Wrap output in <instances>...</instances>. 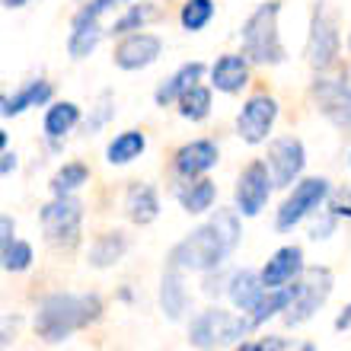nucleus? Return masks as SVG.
Masks as SVG:
<instances>
[{"instance_id":"nucleus-17","label":"nucleus","mask_w":351,"mask_h":351,"mask_svg":"<svg viewBox=\"0 0 351 351\" xmlns=\"http://www.w3.org/2000/svg\"><path fill=\"white\" fill-rule=\"evenodd\" d=\"M250 58L246 55H221L211 64V86L217 93H240L250 84Z\"/></svg>"},{"instance_id":"nucleus-9","label":"nucleus","mask_w":351,"mask_h":351,"mask_svg":"<svg viewBox=\"0 0 351 351\" xmlns=\"http://www.w3.org/2000/svg\"><path fill=\"white\" fill-rule=\"evenodd\" d=\"M271 189H275V179H271L268 163L265 160H252L250 167L240 173V179H237L233 208H237L243 217H256V214H262L268 198H271Z\"/></svg>"},{"instance_id":"nucleus-26","label":"nucleus","mask_w":351,"mask_h":351,"mask_svg":"<svg viewBox=\"0 0 351 351\" xmlns=\"http://www.w3.org/2000/svg\"><path fill=\"white\" fill-rule=\"evenodd\" d=\"M144 150H147L144 131H138V128L121 131V134H115V138L109 141V147H106V163H109V167H128Z\"/></svg>"},{"instance_id":"nucleus-38","label":"nucleus","mask_w":351,"mask_h":351,"mask_svg":"<svg viewBox=\"0 0 351 351\" xmlns=\"http://www.w3.org/2000/svg\"><path fill=\"white\" fill-rule=\"evenodd\" d=\"M0 246H7V243H13L16 240V237H13V230H16V223H13V217H7V214H3V221H0Z\"/></svg>"},{"instance_id":"nucleus-23","label":"nucleus","mask_w":351,"mask_h":351,"mask_svg":"<svg viewBox=\"0 0 351 351\" xmlns=\"http://www.w3.org/2000/svg\"><path fill=\"white\" fill-rule=\"evenodd\" d=\"M214 198H217V185L211 179H182V185L176 189V202L182 204V211L189 214H204L214 208Z\"/></svg>"},{"instance_id":"nucleus-5","label":"nucleus","mask_w":351,"mask_h":351,"mask_svg":"<svg viewBox=\"0 0 351 351\" xmlns=\"http://www.w3.org/2000/svg\"><path fill=\"white\" fill-rule=\"evenodd\" d=\"M42 237L51 250L71 252L80 246L84 237V202L77 195H51V202L38 211Z\"/></svg>"},{"instance_id":"nucleus-29","label":"nucleus","mask_w":351,"mask_h":351,"mask_svg":"<svg viewBox=\"0 0 351 351\" xmlns=\"http://www.w3.org/2000/svg\"><path fill=\"white\" fill-rule=\"evenodd\" d=\"M214 19V0H185L179 10V26L185 32H202Z\"/></svg>"},{"instance_id":"nucleus-1","label":"nucleus","mask_w":351,"mask_h":351,"mask_svg":"<svg viewBox=\"0 0 351 351\" xmlns=\"http://www.w3.org/2000/svg\"><path fill=\"white\" fill-rule=\"evenodd\" d=\"M243 214L237 208H217V211L202 223L195 227L185 240H179L169 250V262L167 265H176L182 271H217L223 262L230 259V252L240 246L243 237Z\"/></svg>"},{"instance_id":"nucleus-2","label":"nucleus","mask_w":351,"mask_h":351,"mask_svg":"<svg viewBox=\"0 0 351 351\" xmlns=\"http://www.w3.org/2000/svg\"><path fill=\"white\" fill-rule=\"evenodd\" d=\"M102 316V297L99 294H67L55 291L38 300V310L32 316L36 335L48 345H58L71 339L77 329H86Z\"/></svg>"},{"instance_id":"nucleus-22","label":"nucleus","mask_w":351,"mask_h":351,"mask_svg":"<svg viewBox=\"0 0 351 351\" xmlns=\"http://www.w3.org/2000/svg\"><path fill=\"white\" fill-rule=\"evenodd\" d=\"M160 310L167 319H182L185 310H189V291H185L182 281V268L167 265L163 278H160Z\"/></svg>"},{"instance_id":"nucleus-21","label":"nucleus","mask_w":351,"mask_h":351,"mask_svg":"<svg viewBox=\"0 0 351 351\" xmlns=\"http://www.w3.org/2000/svg\"><path fill=\"white\" fill-rule=\"evenodd\" d=\"M297 294H300V281H294V285H285V287H268L265 294L259 297V304L252 306L246 316L252 319V326H265L268 319L285 316L287 310H291V304L297 300Z\"/></svg>"},{"instance_id":"nucleus-28","label":"nucleus","mask_w":351,"mask_h":351,"mask_svg":"<svg viewBox=\"0 0 351 351\" xmlns=\"http://www.w3.org/2000/svg\"><path fill=\"white\" fill-rule=\"evenodd\" d=\"M102 26H80V29H71V38H67V55L74 58V61H84L96 51V45L102 42Z\"/></svg>"},{"instance_id":"nucleus-16","label":"nucleus","mask_w":351,"mask_h":351,"mask_svg":"<svg viewBox=\"0 0 351 351\" xmlns=\"http://www.w3.org/2000/svg\"><path fill=\"white\" fill-rule=\"evenodd\" d=\"M265 291L268 287H265V281H262V271H252V268L230 271V275H227V287H223V294L230 297V304L237 306L240 313H250Z\"/></svg>"},{"instance_id":"nucleus-43","label":"nucleus","mask_w":351,"mask_h":351,"mask_svg":"<svg viewBox=\"0 0 351 351\" xmlns=\"http://www.w3.org/2000/svg\"><path fill=\"white\" fill-rule=\"evenodd\" d=\"M119 300H125V304H131V300H134V294H131L128 287H121V291H119Z\"/></svg>"},{"instance_id":"nucleus-24","label":"nucleus","mask_w":351,"mask_h":351,"mask_svg":"<svg viewBox=\"0 0 351 351\" xmlns=\"http://www.w3.org/2000/svg\"><path fill=\"white\" fill-rule=\"evenodd\" d=\"M80 125V106L71 99H61V102H51L45 112V121H42V128H45V138L48 141H64L71 131Z\"/></svg>"},{"instance_id":"nucleus-34","label":"nucleus","mask_w":351,"mask_h":351,"mask_svg":"<svg viewBox=\"0 0 351 351\" xmlns=\"http://www.w3.org/2000/svg\"><path fill=\"white\" fill-rule=\"evenodd\" d=\"M115 3H119V0H90V3H84V7L74 13V19H71V29L96 26V23H99V19L115 7Z\"/></svg>"},{"instance_id":"nucleus-14","label":"nucleus","mask_w":351,"mask_h":351,"mask_svg":"<svg viewBox=\"0 0 351 351\" xmlns=\"http://www.w3.org/2000/svg\"><path fill=\"white\" fill-rule=\"evenodd\" d=\"M217 160H221V150H217L214 141H208V138L189 141V144H182V147L176 150L173 173L179 179H202L208 169L217 167Z\"/></svg>"},{"instance_id":"nucleus-20","label":"nucleus","mask_w":351,"mask_h":351,"mask_svg":"<svg viewBox=\"0 0 351 351\" xmlns=\"http://www.w3.org/2000/svg\"><path fill=\"white\" fill-rule=\"evenodd\" d=\"M204 71H208V67H204L202 61H189V64H182L179 71H173V74H169L167 80L154 90V102H157L160 109H163V106L179 102V99H182V93H189L195 84H198V80H202Z\"/></svg>"},{"instance_id":"nucleus-41","label":"nucleus","mask_w":351,"mask_h":351,"mask_svg":"<svg viewBox=\"0 0 351 351\" xmlns=\"http://www.w3.org/2000/svg\"><path fill=\"white\" fill-rule=\"evenodd\" d=\"M285 351H316L313 342H287Z\"/></svg>"},{"instance_id":"nucleus-33","label":"nucleus","mask_w":351,"mask_h":351,"mask_svg":"<svg viewBox=\"0 0 351 351\" xmlns=\"http://www.w3.org/2000/svg\"><path fill=\"white\" fill-rule=\"evenodd\" d=\"M0 265H3V271H26L32 265V246L26 240H13L7 246H0Z\"/></svg>"},{"instance_id":"nucleus-44","label":"nucleus","mask_w":351,"mask_h":351,"mask_svg":"<svg viewBox=\"0 0 351 351\" xmlns=\"http://www.w3.org/2000/svg\"><path fill=\"white\" fill-rule=\"evenodd\" d=\"M342 80H348V84H351V64H348V67H345V71H342Z\"/></svg>"},{"instance_id":"nucleus-46","label":"nucleus","mask_w":351,"mask_h":351,"mask_svg":"<svg viewBox=\"0 0 351 351\" xmlns=\"http://www.w3.org/2000/svg\"><path fill=\"white\" fill-rule=\"evenodd\" d=\"M348 48H351V38H348Z\"/></svg>"},{"instance_id":"nucleus-36","label":"nucleus","mask_w":351,"mask_h":351,"mask_svg":"<svg viewBox=\"0 0 351 351\" xmlns=\"http://www.w3.org/2000/svg\"><path fill=\"white\" fill-rule=\"evenodd\" d=\"M285 339H278V335H265V339H243L237 342L230 351H285Z\"/></svg>"},{"instance_id":"nucleus-3","label":"nucleus","mask_w":351,"mask_h":351,"mask_svg":"<svg viewBox=\"0 0 351 351\" xmlns=\"http://www.w3.org/2000/svg\"><path fill=\"white\" fill-rule=\"evenodd\" d=\"M250 316L230 313L221 306H208L202 313H195L189 319V345L198 351H217V348H233L252 332Z\"/></svg>"},{"instance_id":"nucleus-4","label":"nucleus","mask_w":351,"mask_h":351,"mask_svg":"<svg viewBox=\"0 0 351 351\" xmlns=\"http://www.w3.org/2000/svg\"><path fill=\"white\" fill-rule=\"evenodd\" d=\"M278 13L281 3H262L250 13V19L243 23L240 38H243V55L259 67H275L287 58L281 36H278Z\"/></svg>"},{"instance_id":"nucleus-15","label":"nucleus","mask_w":351,"mask_h":351,"mask_svg":"<svg viewBox=\"0 0 351 351\" xmlns=\"http://www.w3.org/2000/svg\"><path fill=\"white\" fill-rule=\"evenodd\" d=\"M304 271H306L304 250H300V246H281V250L262 265V281H265V287H285V285L300 281Z\"/></svg>"},{"instance_id":"nucleus-7","label":"nucleus","mask_w":351,"mask_h":351,"mask_svg":"<svg viewBox=\"0 0 351 351\" xmlns=\"http://www.w3.org/2000/svg\"><path fill=\"white\" fill-rule=\"evenodd\" d=\"M329 294H332V271L326 265L306 268L300 278V294L285 313V323L294 329V326H304L306 319H313L319 313V306L329 300Z\"/></svg>"},{"instance_id":"nucleus-42","label":"nucleus","mask_w":351,"mask_h":351,"mask_svg":"<svg viewBox=\"0 0 351 351\" xmlns=\"http://www.w3.org/2000/svg\"><path fill=\"white\" fill-rule=\"evenodd\" d=\"M29 0H3V7L7 10H19V7H26Z\"/></svg>"},{"instance_id":"nucleus-11","label":"nucleus","mask_w":351,"mask_h":351,"mask_svg":"<svg viewBox=\"0 0 351 351\" xmlns=\"http://www.w3.org/2000/svg\"><path fill=\"white\" fill-rule=\"evenodd\" d=\"M316 99V109L323 112L326 121H332L335 128L351 131V84L342 77H316L310 86Z\"/></svg>"},{"instance_id":"nucleus-35","label":"nucleus","mask_w":351,"mask_h":351,"mask_svg":"<svg viewBox=\"0 0 351 351\" xmlns=\"http://www.w3.org/2000/svg\"><path fill=\"white\" fill-rule=\"evenodd\" d=\"M326 211L342 217V221H351V185H342V189H332L329 202H326Z\"/></svg>"},{"instance_id":"nucleus-39","label":"nucleus","mask_w":351,"mask_h":351,"mask_svg":"<svg viewBox=\"0 0 351 351\" xmlns=\"http://www.w3.org/2000/svg\"><path fill=\"white\" fill-rule=\"evenodd\" d=\"M335 329H339V332H345V329H351V300L342 306V313L335 316Z\"/></svg>"},{"instance_id":"nucleus-37","label":"nucleus","mask_w":351,"mask_h":351,"mask_svg":"<svg viewBox=\"0 0 351 351\" xmlns=\"http://www.w3.org/2000/svg\"><path fill=\"white\" fill-rule=\"evenodd\" d=\"M335 214H326V217H319V221L310 223V240H329L335 233Z\"/></svg>"},{"instance_id":"nucleus-25","label":"nucleus","mask_w":351,"mask_h":351,"mask_svg":"<svg viewBox=\"0 0 351 351\" xmlns=\"http://www.w3.org/2000/svg\"><path fill=\"white\" fill-rule=\"evenodd\" d=\"M128 246H131V243H128V233L109 230V233H102L99 240L90 246L86 259H90L93 268H112V265H119V262L125 259Z\"/></svg>"},{"instance_id":"nucleus-18","label":"nucleus","mask_w":351,"mask_h":351,"mask_svg":"<svg viewBox=\"0 0 351 351\" xmlns=\"http://www.w3.org/2000/svg\"><path fill=\"white\" fill-rule=\"evenodd\" d=\"M51 96H55V86L48 84V80H42V77H38V80H29L26 86H19L16 93H10V96L0 99V115H3V119H16V115H23L26 109L48 106Z\"/></svg>"},{"instance_id":"nucleus-40","label":"nucleus","mask_w":351,"mask_h":351,"mask_svg":"<svg viewBox=\"0 0 351 351\" xmlns=\"http://www.w3.org/2000/svg\"><path fill=\"white\" fill-rule=\"evenodd\" d=\"M0 157H3V160H0V173L10 176L13 169H16V154H13V150H3Z\"/></svg>"},{"instance_id":"nucleus-12","label":"nucleus","mask_w":351,"mask_h":351,"mask_svg":"<svg viewBox=\"0 0 351 351\" xmlns=\"http://www.w3.org/2000/svg\"><path fill=\"white\" fill-rule=\"evenodd\" d=\"M265 163H268V169H271L275 189H287L291 182H300V173H304V167H306L304 141L294 138V134L275 138L271 144H268Z\"/></svg>"},{"instance_id":"nucleus-8","label":"nucleus","mask_w":351,"mask_h":351,"mask_svg":"<svg viewBox=\"0 0 351 351\" xmlns=\"http://www.w3.org/2000/svg\"><path fill=\"white\" fill-rule=\"evenodd\" d=\"M339 51H342V38H339L335 19L326 13L323 3H316L313 19H310V36H306V61L313 71L323 74L339 61Z\"/></svg>"},{"instance_id":"nucleus-10","label":"nucleus","mask_w":351,"mask_h":351,"mask_svg":"<svg viewBox=\"0 0 351 351\" xmlns=\"http://www.w3.org/2000/svg\"><path fill=\"white\" fill-rule=\"evenodd\" d=\"M278 121V99L271 93H252L237 115V134L246 144H265Z\"/></svg>"},{"instance_id":"nucleus-45","label":"nucleus","mask_w":351,"mask_h":351,"mask_svg":"<svg viewBox=\"0 0 351 351\" xmlns=\"http://www.w3.org/2000/svg\"><path fill=\"white\" fill-rule=\"evenodd\" d=\"M348 167H351V154H348Z\"/></svg>"},{"instance_id":"nucleus-30","label":"nucleus","mask_w":351,"mask_h":351,"mask_svg":"<svg viewBox=\"0 0 351 351\" xmlns=\"http://www.w3.org/2000/svg\"><path fill=\"white\" fill-rule=\"evenodd\" d=\"M86 179H90V169L74 160V163H64V167L51 176V185H48V189H51V195H74Z\"/></svg>"},{"instance_id":"nucleus-27","label":"nucleus","mask_w":351,"mask_h":351,"mask_svg":"<svg viewBox=\"0 0 351 351\" xmlns=\"http://www.w3.org/2000/svg\"><path fill=\"white\" fill-rule=\"evenodd\" d=\"M176 109L185 121H204L211 115V90L202 84H195L189 93H182V99L176 102Z\"/></svg>"},{"instance_id":"nucleus-31","label":"nucleus","mask_w":351,"mask_h":351,"mask_svg":"<svg viewBox=\"0 0 351 351\" xmlns=\"http://www.w3.org/2000/svg\"><path fill=\"white\" fill-rule=\"evenodd\" d=\"M154 16V7L150 3H131L125 13H121L115 23H112V36H119V38H125V36H131V32H138V29H144V23Z\"/></svg>"},{"instance_id":"nucleus-32","label":"nucleus","mask_w":351,"mask_h":351,"mask_svg":"<svg viewBox=\"0 0 351 351\" xmlns=\"http://www.w3.org/2000/svg\"><path fill=\"white\" fill-rule=\"evenodd\" d=\"M112 119H115V96H112L109 90H102L99 99H96V106H93V112L84 119V131L86 134H99Z\"/></svg>"},{"instance_id":"nucleus-13","label":"nucleus","mask_w":351,"mask_h":351,"mask_svg":"<svg viewBox=\"0 0 351 351\" xmlns=\"http://www.w3.org/2000/svg\"><path fill=\"white\" fill-rule=\"evenodd\" d=\"M163 55V42H160L154 32H131L115 45L112 58H115V67L121 71H144L150 67L157 58Z\"/></svg>"},{"instance_id":"nucleus-19","label":"nucleus","mask_w":351,"mask_h":351,"mask_svg":"<svg viewBox=\"0 0 351 351\" xmlns=\"http://www.w3.org/2000/svg\"><path fill=\"white\" fill-rule=\"evenodd\" d=\"M125 217L131 223H138V227H147L160 217V195L154 185L147 182H134L128 185V192H125Z\"/></svg>"},{"instance_id":"nucleus-6","label":"nucleus","mask_w":351,"mask_h":351,"mask_svg":"<svg viewBox=\"0 0 351 351\" xmlns=\"http://www.w3.org/2000/svg\"><path fill=\"white\" fill-rule=\"evenodd\" d=\"M329 195H332V185L323 176H310V179L294 182L291 195L281 202V208L275 214V230L291 233L297 223H304L306 217L319 214V208H326V202H329Z\"/></svg>"}]
</instances>
